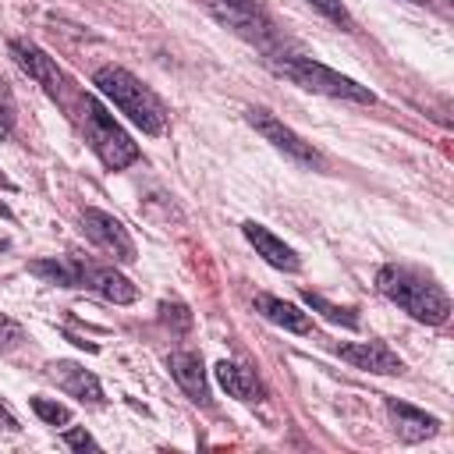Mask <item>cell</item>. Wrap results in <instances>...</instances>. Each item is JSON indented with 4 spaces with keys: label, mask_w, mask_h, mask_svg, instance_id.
I'll return each mask as SVG.
<instances>
[{
    "label": "cell",
    "mask_w": 454,
    "mask_h": 454,
    "mask_svg": "<svg viewBox=\"0 0 454 454\" xmlns=\"http://www.w3.org/2000/svg\"><path fill=\"white\" fill-rule=\"evenodd\" d=\"M92 85H96L131 124H138L145 135H160V131L167 128V106H163L160 96H156L149 85H142L128 67L103 64V67H96Z\"/></svg>",
    "instance_id": "obj_1"
},
{
    "label": "cell",
    "mask_w": 454,
    "mask_h": 454,
    "mask_svg": "<svg viewBox=\"0 0 454 454\" xmlns=\"http://www.w3.org/2000/svg\"><path fill=\"white\" fill-rule=\"evenodd\" d=\"M376 287H380L394 305H401L411 319H419V323L440 326V323H447V316H450V298H447V291H443L440 284H433L429 277L408 270V266H394V262H390V266H380Z\"/></svg>",
    "instance_id": "obj_2"
},
{
    "label": "cell",
    "mask_w": 454,
    "mask_h": 454,
    "mask_svg": "<svg viewBox=\"0 0 454 454\" xmlns=\"http://www.w3.org/2000/svg\"><path fill=\"white\" fill-rule=\"evenodd\" d=\"M82 128H85V138L92 145V153L103 160V167L110 170H124L138 160V145L131 142V135L106 114V106L96 99V96H85L82 99Z\"/></svg>",
    "instance_id": "obj_3"
},
{
    "label": "cell",
    "mask_w": 454,
    "mask_h": 454,
    "mask_svg": "<svg viewBox=\"0 0 454 454\" xmlns=\"http://www.w3.org/2000/svg\"><path fill=\"white\" fill-rule=\"evenodd\" d=\"M273 67L291 78L294 85L309 89V92H323V96H333V99H351V103H376V92L358 85L355 78L312 60V57H284V60H273Z\"/></svg>",
    "instance_id": "obj_4"
},
{
    "label": "cell",
    "mask_w": 454,
    "mask_h": 454,
    "mask_svg": "<svg viewBox=\"0 0 454 454\" xmlns=\"http://www.w3.org/2000/svg\"><path fill=\"white\" fill-rule=\"evenodd\" d=\"M82 231L92 245H99L106 255H114L117 262H135V241L128 234V227L114 216V213H103L96 206L82 209Z\"/></svg>",
    "instance_id": "obj_5"
},
{
    "label": "cell",
    "mask_w": 454,
    "mask_h": 454,
    "mask_svg": "<svg viewBox=\"0 0 454 454\" xmlns=\"http://www.w3.org/2000/svg\"><path fill=\"white\" fill-rule=\"evenodd\" d=\"M248 124L270 142V145H277L284 156H291V160H298V163H305V167H323V156H319V149H312V142H305L298 131H291L280 117H273L270 110H248Z\"/></svg>",
    "instance_id": "obj_6"
},
{
    "label": "cell",
    "mask_w": 454,
    "mask_h": 454,
    "mask_svg": "<svg viewBox=\"0 0 454 454\" xmlns=\"http://www.w3.org/2000/svg\"><path fill=\"white\" fill-rule=\"evenodd\" d=\"M74 270H78V287H89V291H96L103 301H114V305H128V301H135V284L124 277V273H117L114 266H96V262H82V259H74Z\"/></svg>",
    "instance_id": "obj_7"
},
{
    "label": "cell",
    "mask_w": 454,
    "mask_h": 454,
    "mask_svg": "<svg viewBox=\"0 0 454 454\" xmlns=\"http://www.w3.org/2000/svg\"><path fill=\"white\" fill-rule=\"evenodd\" d=\"M7 50H11L14 64H18L32 82H39V85L57 99V92H60V67H57V60H53L43 46H35L32 39H11V43H7Z\"/></svg>",
    "instance_id": "obj_8"
},
{
    "label": "cell",
    "mask_w": 454,
    "mask_h": 454,
    "mask_svg": "<svg viewBox=\"0 0 454 454\" xmlns=\"http://www.w3.org/2000/svg\"><path fill=\"white\" fill-rule=\"evenodd\" d=\"M337 355L344 362H351L362 372H376V376H401L404 362L380 340H355V344H337Z\"/></svg>",
    "instance_id": "obj_9"
},
{
    "label": "cell",
    "mask_w": 454,
    "mask_h": 454,
    "mask_svg": "<svg viewBox=\"0 0 454 454\" xmlns=\"http://www.w3.org/2000/svg\"><path fill=\"white\" fill-rule=\"evenodd\" d=\"M241 234L248 238V245L255 248V255H262L270 266H277V270H284V273H294V270L301 266V259L294 255V248L284 245V238H277L270 227H262V223H255V220H245V223H241Z\"/></svg>",
    "instance_id": "obj_10"
},
{
    "label": "cell",
    "mask_w": 454,
    "mask_h": 454,
    "mask_svg": "<svg viewBox=\"0 0 454 454\" xmlns=\"http://www.w3.org/2000/svg\"><path fill=\"white\" fill-rule=\"evenodd\" d=\"M46 372H50V380H53L64 394H71V397H78V401H89V404H99V401H103V387H99V380H96L85 365L67 362V358H57V362L46 365Z\"/></svg>",
    "instance_id": "obj_11"
},
{
    "label": "cell",
    "mask_w": 454,
    "mask_h": 454,
    "mask_svg": "<svg viewBox=\"0 0 454 454\" xmlns=\"http://www.w3.org/2000/svg\"><path fill=\"white\" fill-rule=\"evenodd\" d=\"M387 411H390V419H394V433H397L404 443L429 440V436H436V429H440V419H436V415H426L422 408H411V404H404V401L387 397Z\"/></svg>",
    "instance_id": "obj_12"
},
{
    "label": "cell",
    "mask_w": 454,
    "mask_h": 454,
    "mask_svg": "<svg viewBox=\"0 0 454 454\" xmlns=\"http://www.w3.org/2000/svg\"><path fill=\"white\" fill-rule=\"evenodd\" d=\"M167 369H170V376L177 380V387H181L192 401H199V404L209 401V383H206V372H202V358H199V355H192V351H174V355H167Z\"/></svg>",
    "instance_id": "obj_13"
},
{
    "label": "cell",
    "mask_w": 454,
    "mask_h": 454,
    "mask_svg": "<svg viewBox=\"0 0 454 454\" xmlns=\"http://www.w3.org/2000/svg\"><path fill=\"white\" fill-rule=\"evenodd\" d=\"M255 312L266 316L270 323L291 330V333H309V330H312L309 312H301L298 305H291V301H284V298H277V294H266V291L255 294Z\"/></svg>",
    "instance_id": "obj_14"
},
{
    "label": "cell",
    "mask_w": 454,
    "mask_h": 454,
    "mask_svg": "<svg viewBox=\"0 0 454 454\" xmlns=\"http://www.w3.org/2000/svg\"><path fill=\"white\" fill-rule=\"evenodd\" d=\"M216 383L231 394V397H238V401H259L262 397V383H259V376L248 369V365H238V362H216Z\"/></svg>",
    "instance_id": "obj_15"
},
{
    "label": "cell",
    "mask_w": 454,
    "mask_h": 454,
    "mask_svg": "<svg viewBox=\"0 0 454 454\" xmlns=\"http://www.w3.org/2000/svg\"><path fill=\"white\" fill-rule=\"evenodd\" d=\"M28 270L50 284H60V287H78V270H74V259H35L28 262Z\"/></svg>",
    "instance_id": "obj_16"
},
{
    "label": "cell",
    "mask_w": 454,
    "mask_h": 454,
    "mask_svg": "<svg viewBox=\"0 0 454 454\" xmlns=\"http://www.w3.org/2000/svg\"><path fill=\"white\" fill-rule=\"evenodd\" d=\"M301 298H305V305H309V309L323 312L330 323H340V326H348V330H358V316H355V309H340V305L326 301V298H323V294H316V291H301Z\"/></svg>",
    "instance_id": "obj_17"
},
{
    "label": "cell",
    "mask_w": 454,
    "mask_h": 454,
    "mask_svg": "<svg viewBox=\"0 0 454 454\" xmlns=\"http://www.w3.org/2000/svg\"><path fill=\"white\" fill-rule=\"evenodd\" d=\"M32 411L50 426H67L71 422V408L60 404V401H50V397H32Z\"/></svg>",
    "instance_id": "obj_18"
},
{
    "label": "cell",
    "mask_w": 454,
    "mask_h": 454,
    "mask_svg": "<svg viewBox=\"0 0 454 454\" xmlns=\"http://www.w3.org/2000/svg\"><path fill=\"white\" fill-rule=\"evenodd\" d=\"M14 121H18V103H14L11 85L0 78V138H7L14 131Z\"/></svg>",
    "instance_id": "obj_19"
},
{
    "label": "cell",
    "mask_w": 454,
    "mask_h": 454,
    "mask_svg": "<svg viewBox=\"0 0 454 454\" xmlns=\"http://www.w3.org/2000/svg\"><path fill=\"white\" fill-rule=\"evenodd\" d=\"M21 344H25V326L7 312H0V351H14Z\"/></svg>",
    "instance_id": "obj_20"
},
{
    "label": "cell",
    "mask_w": 454,
    "mask_h": 454,
    "mask_svg": "<svg viewBox=\"0 0 454 454\" xmlns=\"http://www.w3.org/2000/svg\"><path fill=\"white\" fill-rule=\"evenodd\" d=\"M323 18H330V21H337L340 28H351V14H348V7L340 4V0H309Z\"/></svg>",
    "instance_id": "obj_21"
},
{
    "label": "cell",
    "mask_w": 454,
    "mask_h": 454,
    "mask_svg": "<svg viewBox=\"0 0 454 454\" xmlns=\"http://www.w3.org/2000/svg\"><path fill=\"white\" fill-rule=\"evenodd\" d=\"M64 447H71V450H99V443L85 429H67L64 433Z\"/></svg>",
    "instance_id": "obj_22"
},
{
    "label": "cell",
    "mask_w": 454,
    "mask_h": 454,
    "mask_svg": "<svg viewBox=\"0 0 454 454\" xmlns=\"http://www.w3.org/2000/svg\"><path fill=\"white\" fill-rule=\"evenodd\" d=\"M209 4H223V7H241V11H262V0H209Z\"/></svg>",
    "instance_id": "obj_23"
},
{
    "label": "cell",
    "mask_w": 454,
    "mask_h": 454,
    "mask_svg": "<svg viewBox=\"0 0 454 454\" xmlns=\"http://www.w3.org/2000/svg\"><path fill=\"white\" fill-rule=\"evenodd\" d=\"M0 429H7V433H18V429H21V426H18V419H14L4 404H0Z\"/></svg>",
    "instance_id": "obj_24"
},
{
    "label": "cell",
    "mask_w": 454,
    "mask_h": 454,
    "mask_svg": "<svg viewBox=\"0 0 454 454\" xmlns=\"http://www.w3.org/2000/svg\"><path fill=\"white\" fill-rule=\"evenodd\" d=\"M0 216H11V209H7V206H4V202H0Z\"/></svg>",
    "instance_id": "obj_25"
},
{
    "label": "cell",
    "mask_w": 454,
    "mask_h": 454,
    "mask_svg": "<svg viewBox=\"0 0 454 454\" xmlns=\"http://www.w3.org/2000/svg\"><path fill=\"white\" fill-rule=\"evenodd\" d=\"M0 184H4V188H11V181H7V177H4V174H0Z\"/></svg>",
    "instance_id": "obj_26"
},
{
    "label": "cell",
    "mask_w": 454,
    "mask_h": 454,
    "mask_svg": "<svg viewBox=\"0 0 454 454\" xmlns=\"http://www.w3.org/2000/svg\"><path fill=\"white\" fill-rule=\"evenodd\" d=\"M411 4H426V0H411Z\"/></svg>",
    "instance_id": "obj_27"
}]
</instances>
